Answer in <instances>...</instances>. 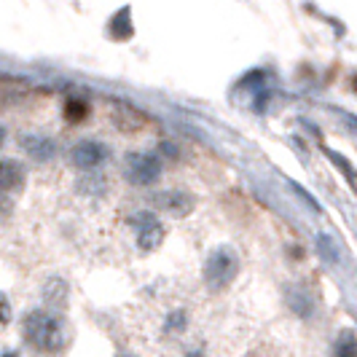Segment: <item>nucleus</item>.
Returning <instances> with one entry per match:
<instances>
[{
  "mask_svg": "<svg viewBox=\"0 0 357 357\" xmlns=\"http://www.w3.org/2000/svg\"><path fill=\"white\" fill-rule=\"evenodd\" d=\"M22 336L40 355H59L70 341L65 317L52 312V309L30 312L22 322Z\"/></svg>",
  "mask_w": 357,
  "mask_h": 357,
  "instance_id": "f257e3e1",
  "label": "nucleus"
},
{
  "mask_svg": "<svg viewBox=\"0 0 357 357\" xmlns=\"http://www.w3.org/2000/svg\"><path fill=\"white\" fill-rule=\"evenodd\" d=\"M239 271V258L231 248H218L210 252L207 264H204V285L210 290H223L234 282Z\"/></svg>",
  "mask_w": 357,
  "mask_h": 357,
  "instance_id": "f03ea898",
  "label": "nucleus"
},
{
  "mask_svg": "<svg viewBox=\"0 0 357 357\" xmlns=\"http://www.w3.org/2000/svg\"><path fill=\"white\" fill-rule=\"evenodd\" d=\"M124 178L137 188L153 185L161 178V159L156 153H129L124 159Z\"/></svg>",
  "mask_w": 357,
  "mask_h": 357,
  "instance_id": "7ed1b4c3",
  "label": "nucleus"
},
{
  "mask_svg": "<svg viewBox=\"0 0 357 357\" xmlns=\"http://www.w3.org/2000/svg\"><path fill=\"white\" fill-rule=\"evenodd\" d=\"M135 236H137V245L143 250H156L161 242H164V226L153 213H135L129 218Z\"/></svg>",
  "mask_w": 357,
  "mask_h": 357,
  "instance_id": "20e7f679",
  "label": "nucleus"
},
{
  "mask_svg": "<svg viewBox=\"0 0 357 357\" xmlns=\"http://www.w3.org/2000/svg\"><path fill=\"white\" fill-rule=\"evenodd\" d=\"M151 204L164 215L185 218V215L194 213L197 199L191 197L188 191H159V194H153V197H151Z\"/></svg>",
  "mask_w": 357,
  "mask_h": 357,
  "instance_id": "39448f33",
  "label": "nucleus"
},
{
  "mask_svg": "<svg viewBox=\"0 0 357 357\" xmlns=\"http://www.w3.org/2000/svg\"><path fill=\"white\" fill-rule=\"evenodd\" d=\"M105 145L94 143V140H81V143L73 145L70 151V159L78 169H94V167H100L105 161Z\"/></svg>",
  "mask_w": 357,
  "mask_h": 357,
  "instance_id": "423d86ee",
  "label": "nucleus"
},
{
  "mask_svg": "<svg viewBox=\"0 0 357 357\" xmlns=\"http://www.w3.org/2000/svg\"><path fill=\"white\" fill-rule=\"evenodd\" d=\"M24 180L27 172L22 167V161L17 159H0V194L3 197H11L24 188Z\"/></svg>",
  "mask_w": 357,
  "mask_h": 357,
  "instance_id": "0eeeda50",
  "label": "nucleus"
},
{
  "mask_svg": "<svg viewBox=\"0 0 357 357\" xmlns=\"http://www.w3.org/2000/svg\"><path fill=\"white\" fill-rule=\"evenodd\" d=\"M19 145H22V151H27V156H33L36 161H49L56 156V143H54L49 135H40V132L22 135Z\"/></svg>",
  "mask_w": 357,
  "mask_h": 357,
  "instance_id": "6e6552de",
  "label": "nucleus"
},
{
  "mask_svg": "<svg viewBox=\"0 0 357 357\" xmlns=\"http://www.w3.org/2000/svg\"><path fill=\"white\" fill-rule=\"evenodd\" d=\"M113 121H116V126L119 129H124V132H137V129H143L145 126V119L140 110H135L132 105H116L113 107Z\"/></svg>",
  "mask_w": 357,
  "mask_h": 357,
  "instance_id": "1a4fd4ad",
  "label": "nucleus"
},
{
  "mask_svg": "<svg viewBox=\"0 0 357 357\" xmlns=\"http://www.w3.org/2000/svg\"><path fill=\"white\" fill-rule=\"evenodd\" d=\"M43 301L56 309H65L68 304V282L62 277H52L46 285H43Z\"/></svg>",
  "mask_w": 357,
  "mask_h": 357,
  "instance_id": "9d476101",
  "label": "nucleus"
},
{
  "mask_svg": "<svg viewBox=\"0 0 357 357\" xmlns=\"http://www.w3.org/2000/svg\"><path fill=\"white\" fill-rule=\"evenodd\" d=\"M78 194H86V197H105L107 191V180L100 172H86L84 178L75 183Z\"/></svg>",
  "mask_w": 357,
  "mask_h": 357,
  "instance_id": "9b49d317",
  "label": "nucleus"
},
{
  "mask_svg": "<svg viewBox=\"0 0 357 357\" xmlns=\"http://www.w3.org/2000/svg\"><path fill=\"white\" fill-rule=\"evenodd\" d=\"M333 357H357V333L344 328L333 341Z\"/></svg>",
  "mask_w": 357,
  "mask_h": 357,
  "instance_id": "f8f14e48",
  "label": "nucleus"
},
{
  "mask_svg": "<svg viewBox=\"0 0 357 357\" xmlns=\"http://www.w3.org/2000/svg\"><path fill=\"white\" fill-rule=\"evenodd\" d=\"M290 309H293L296 314H301V317H309L312 309H314L312 293L304 290V287H293V293H290Z\"/></svg>",
  "mask_w": 357,
  "mask_h": 357,
  "instance_id": "ddd939ff",
  "label": "nucleus"
},
{
  "mask_svg": "<svg viewBox=\"0 0 357 357\" xmlns=\"http://www.w3.org/2000/svg\"><path fill=\"white\" fill-rule=\"evenodd\" d=\"M110 36L119 38V40H126V38H132V22H129V8L119 11L116 17L110 19Z\"/></svg>",
  "mask_w": 357,
  "mask_h": 357,
  "instance_id": "4468645a",
  "label": "nucleus"
},
{
  "mask_svg": "<svg viewBox=\"0 0 357 357\" xmlns=\"http://www.w3.org/2000/svg\"><path fill=\"white\" fill-rule=\"evenodd\" d=\"M86 116H89V105H86L84 100H75V97H70V100L65 102V119H68L70 124L84 121Z\"/></svg>",
  "mask_w": 357,
  "mask_h": 357,
  "instance_id": "2eb2a0df",
  "label": "nucleus"
},
{
  "mask_svg": "<svg viewBox=\"0 0 357 357\" xmlns=\"http://www.w3.org/2000/svg\"><path fill=\"white\" fill-rule=\"evenodd\" d=\"M317 250H320L322 258H325V261H331V264H336V261H339V252H336V248L331 245V239H328L325 234L317 239Z\"/></svg>",
  "mask_w": 357,
  "mask_h": 357,
  "instance_id": "dca6fc26",
  "label": "nucleus"
},
{
  "mask_svg": "<svg viewBox=\"0 0 357 357\" xmlns=\"http://www.w3.org/2000/svg\"><path fill=\"white\" fill-rule=\"evenodd\" d=\"M11 215H14V199L0 194V223H6Z\"/></svg>",
  "mask_w": 357,
  "mask_h": 357,
  "instance_id": "f3484780",
  "label": "nucleus"
},
{
  "mask_svg": "<svg viewBox=\"0 0 357 357\" xmlns=\"http://www.w3.org/2000/svg\"><path fill=\"white\" fill-rule=\"evenodd\" d=\"M11 322V304L6 298V293H0V328H6Z\"/></svg>",
  "mask_w": 357,
  "mask_h": 357,
  "instance_id": "a211bd4d",
  "label": "nucleus"
},
{
  "mask_svg": "<svg viewBox=\"0 0 357 357\" xmlns=\"http://www.w3.org/2000/svg\"><path fill=\"white\" fill-rule=\"evenodd\" d=\"M185 317H183V312H175V314H172V317H169V331H178V328H183V325H185Z\"/></svg>",
  "mask_w": 357,
  "mask_h": 357,
  "instance_id": "6ab92c4d",
  "label": "nucleus"
},
{
  "mask_svg": "<svg viewBox=\"0 0 357 357\" xmlns=\"http://www.w3.org/2000/svg\"><path fill=\"white\" fill-rule=\"evenodd\" d=\"M3 140H6V129L0 126V145H3Z\"/></svg>",
  "mask_w": 357,
  "mask_h": 357,
  "instance_id": "aec40b11",
  "label": "nucleus"
},
{
  "mask_svg": "<svg viewBox=\"0 0 357 357\" xmlns=\"http://www.w3.org/2000/svg\"><path fill=\"white\" fill-rule=\"evenodd\" d=\"M0 357H19L17 352H6V355H0Z\"/></svg>",
  "mask_w": 357,
  "mask_h": 357,
  "instance_id": "412c9836",
  "label": "nucleus"
},
{
  "mask_svg": "<svg viewBox=\"0 0 357 357\" xmlns=\"http://www.w3.org/2000/svg\"><path fill=\"white\" fill-rule=\"evenodd\" d=\"M121 357H132V355H121Z\"/></svg>",
  "mask_w": 357,
  "mask_h": 357,
  "instance_id": "4be33fe9",
  "label": "nucleus"
}]
</instances>
